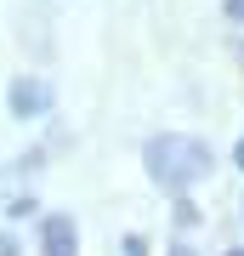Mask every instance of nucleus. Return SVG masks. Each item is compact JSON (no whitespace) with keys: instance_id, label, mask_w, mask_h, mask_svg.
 Returning a JSON list of instances; mask_svg holds the SVG:
<instances>
[{"instance_id":"obj_1","label":"nucleus","mask_w":244,"mask_h":256,"mask_svg":"<svg viewBox=\"0 0 244 256\" xmlns=\"http://www.w3.org/2000/svg\"><path fill=\"white\" fill-rule=\"evenodd\" d=\"M142 165H148V176L165 188H193L199 176H210V165H216V154H210V142L199 137H182V131H165V137H148L142 148Z\"/></svg>"},{"instance_id":"obj_2","label":"nucleus","mask_w":244,"mask_h":256,"mask_svg":"<svg viewBox=\"0 0 244 256\" xmlns=\"http://www.w3.org/2000/svg\"><path fill=\"white\" fill-rule=\"evenodd\" d=\"M6 102H11V114H17V120H40L45 108H51V86L34 80V74H17L11 92H6Z\"/></svg>"},{"instance_id":"obj_3","label":"nucleus","mask_w":244,"mask_h":256,"mask_svg":"<svg viewBox=\"0 0 244 256\" xmlns=\"http://www.w3.org/2000/svg\"><path fill=\"white\" fill-rule=\"evenodd\" d=\"M40 245H45V256H74V250H80V228H74V216H45V222H40Z\"/></svg>"},{"instance_id":"obj_4","label":"nucleus","mask_w":244,"mask_h":256,"mask_svg":"<svg viewBox=\"0 0 244 256\" xmlns=\"http://www.w3.org/2000/svg\"><path fill=\"white\" fill-rule=\"evenodd\" d=\"M34 210V194H11V216H28Z\"/></svg>"},{"instance_id":"obj_5","label":"nucleus","mask_w":244,"mask_h":256,"mask_svg":"<svg viewBox=\"0 0 244 256\" xmlns=\"http://www.w3.org/2000/svg\"><path fill=\"white\" fill-rule=\"evenodd\" d=\"M125 256H148V239H142V234H131V239H125Z\"/></svg>"},{"instance_id":"obj_6","label":"nucleus","mask_w":244,"mask_h":256,"mask_svg":"<svg viewBox=\"0 0 244 256\" xmlns=\"http://www.w3.org/2000/svg\"><path fill=\"white\" fill-rule=\"evenodd\" d=\"M0 256H17V239L11 234H0Z\"/></svg>"},{"instance_id":"obj_7","label":"nucleus","mask_w":244,"mask_h":256,"mask_svg":"<svg viewBox=\"0 0 244 256\" xmlns=\"http://www.w3.org/2000/svg\"><path fill=\"white\" fill-rule=\"evenodd\" d=\"M227 18H233V23H244V0H227Z\"/></svg>"},{"instance_id":"obj_8","label":"nucleus","mask_w":244,"mask_h":256,"mask_svg":"<svg viewBox=\"0 0 244 256\" xmlns=\"http://www.w3.org/2000/svg\"><path fill=\"white\" fill-rule=\"evenodd\" d=\"M233 160H239V171H244V142H239V148H233Z\"/></svg>"},{"instance_id":"obj_9","label":"nucleus","mask_w":244,"mask_h":256,"mask_svg":"<svg viewBox=\"0 0 244 256\" xmlns=\"http://www.w3.org/2000/svg\"><path fill=\"white\" fill-rule=\"evenodd\" d=\"M171 256H193V250H188V245H176V250H171Z\"/></svg>"},{"instance_id":"obj_10","label":"nucleus","mask_w":244,"mask_h":256,"mask_svg":"<svg viewBox=\"0 0 244 256\" xmlns=\"http://www.w3.org/2000/svg\"><path fill=\"white\" fill-rule=\"evenodd\" d=\"M227 256H244V245H239V250H227Z\"/></svg>"}]
</instances>
